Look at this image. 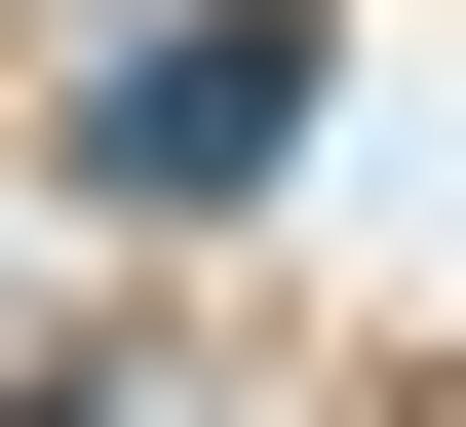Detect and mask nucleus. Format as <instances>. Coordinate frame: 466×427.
<instances>
[{
    "label": "nucleus",
    "mask_w": 466,
    "mask_h": 427,
    "mask_svg": "<svg viewBox=\"0 0 466 427\" xmlns=\"http://www.w3.org/2000/svg\"><path fill=\"white\" fill-rule=\"evenodd\" d=\"M272 117H311V0H156V39L78 78V195L195 233V195H272Z\"/></svg>",
    "instance_id": "f257e3e1"
},
{
    "label": "nucleus",
    "mask_w": 466,
    "mask_h": 427,
    "mask_svg": "<svg viewBox=\"0 0 466 427\" xmlns=\"http://www.w3.org/2000/svg\"><path fill=\"white\" fill-rule=\"evenodd\" d=\"M0 427H78V389H0Z\"/></svg>",
    "instance_id": "f03ea898"
}]
</instances>
